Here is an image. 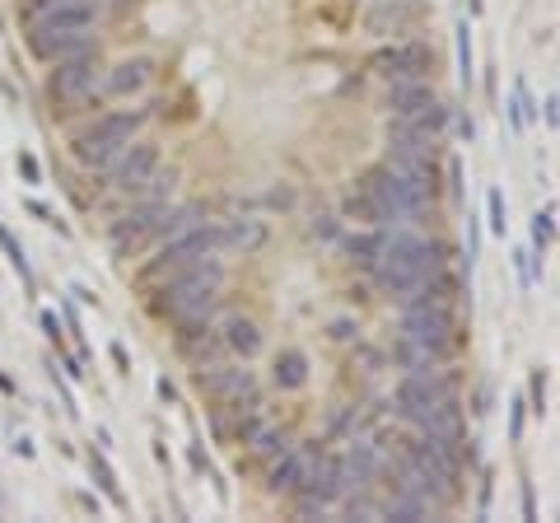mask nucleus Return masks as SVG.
I'll return each instance as SVG.
<instances>
[{
  "label": "nucleus",
  "mask_w": 560,
  "mask_h": 523,
  "mask_svg": "<svg viewBox=\"0 0 560 523\" xmlns=\"http://www.w3.org/2000/svg\"><path fill=\"white\" fill-rule=\"evenodd\" d=\"M98 28V10L94 0H70V5H51L43 14H33V51L47 61L75 57V51L90 47Z\"/></svg>",
  "instance_id": "nucleus-1"
},
{
  "label": "nucleus",
  "mask_w": 560,
  "mask_h": 523,
  "mask_svg": "<svg viewBox=\"0 0 560 523\" xmlns=\"http://www.w3.org/2000/svg\"><path fill=\"white\" fill-rule=\"evenodd\" d=\"M220 286H224V271L215 267V262H197V267L168 276V281L160 286V300H154V309H160L164 318L183 323V327H197L206 313L215 309Z\"/></svg>",
  "instance_id": "nucleus-2"
},
{
  "label": "nucleus",
  "mask_w": 560,
  "mask_h": 523,
  "mask_svg": "<svg viewBox=\"0 0 560 523\" xmlns=\"http://www.w3.org/2000/svg\"><path fill=\"white\" fill-rule=\"evenodd\" d=\"M430 267H444V248H434V243H425L420 234L401 230L393 239H383V253L374 262V276H378L383 290L407 294V290H416L420 281H425Z\"/></svg>",
  "instance_id": "nucleus-3"
},
{
  "label": "nucleus",
  "mask_w": 560,
  "mask_h": 523,
  "mask_svg": "<svg viewBox=\"0 0 560 523\" xmlns=\"http://www.w3.org/2000/svg\"><path fill=\"white\" fill-rule=\"evenodd\" d=\"M215 253H220V230H215V224H197V220H191L187 230L173 234L164 248H160V257H154L150 267L140 271V281H145V286H160V281H168V276L197 267V262L215 257Z\"/></svg>",
  "instance_id": "nucleus-4"
},
{
  "label": "nucleus",
  "mask_w": 560,
  "mask_h": 523,
  "mask_svg": "<svg viewBox=\"0 0 560 523\" xmlns=\"http://www.w3.org/2000/svg\"><path fill=\"white\" fill-rule=\"evenodd\" d=\"M364 201L374 206V220H416V216H425L430 191L383 164V168H374L370 178H364Z\"/></svg>",
  "instance_id": "nucleus-5"
},
{
  "label": "nucleus",
  "mask_w": 560,
  "mask_h": 523,
  "mask_svg": "<svg viewBox=\"0 0 560 523\" xmlns=\"http://www.w3.org/2000/svg\"><path fill=\"white\" fill-rule=\"evenodd\" d=\"M136 131H140V113H103L94 117V127L75 136V160L84 168H108L136 141Z\"/></svg>",
  "instance_id": "nucleus-6"
},
{
  "label": "nucleus",
  "mask_w": 560,
  "mask_h": 523,
  "mask_svg": "<svg viewBox=\"0 0 560 523\" xmlns=\"http://www.w3.org/2000/svg\"><path fill=\"white\" fill-rule=\"evenodd\" d=\"M401 337L416 341V346H425V351H434L444 360L453 351V341H458V327H453L448 304L416 300V304H407V313H401Z\"/></svg>",
  "instance_id": "nucleus-7"
},
{
  "label": "nucleus",
  "mask_w": 560,
  "mask_h": 523,
  "mask_svg": "<svg viewBox=\"0 0 560 523\" xmlns=\"http://www.w3.org/2000/svg\"><path fill=\"white\" fill-rule=\"evenodd\" d=\"M453 397V379H444V374H407L397 383V397H393V407H397V416L401 421H411V426H425L434 411H440L444 403Z\"/></svg>",
  "instance_id": "nucleus-8"
},
{
  "label": "nucleus",
  "mask_w": 560,
  "mask_h": 523,
  "mask_svg": "<svg viewBox=\"0 0 560 523\" xmlns=\"http://www.w3.org/2000/svg\"><path fill=\"white\" fill-rule=\"evenodd\" d=\"M98 51H75V57H61L51 61V80H47V94L57 103H80L98 90Z\"/></svg>",
  "instance_id": "nucleus-9"
},
{
  "label": "nucleus",
  "mask_w": 560,
  "mask_h": 523,
  "mask_svg": "<svg viewBox=\"0 0 560 523\" xmlns=\"http://www.w3.org/2000/svg\"><path fill=\"white\" fill-rule=\"evenodd\" d=\"M440 141H420V136H393V154H388V168H397L401 178H411L416 187H425L434 197L440 187V160H434Z\"/></svg>",
  "instance_id": "nucleus-10"
},
{
  "label": "nucleus",
  "mask_w": 560,
  "mask_h": 523,
  "mask_svg": "<svg viewBox=\"0 0 560 523\" xmlns=\"http://www.w3.org/2000/svg\"><path fill=\"white\" fill-rule=\"evenodd\" d=\"M154 173H160V146L136 141V146H127L113 160V187H121V191H145V187L160 183Z\"/></svg>",
  "instance_id": "nucleus-11"
},
{
  "label": "nucleus",
  "mask_w": 560,
  "mask_h": 523,
  "mask_svg": "<svg viewBox=\"0 0 560 523\" xmlns=\"http://www.w3.org/2000/svg\"><path fill=\"white\" fill-rule=\"evenodd\" d=\"M370 71L383 75V80H420V75L430 71V51L416 47V43H407V47H383V51H374V57H370Z\"/></svg>",
  "instance_id": "nucleus-12"
},
{
  "label": "nucleus",
  "mask_w": 560,
  "mask_h": 523,
  "mask_svg": "<svg viewBox=\"0 0 560 523\" xmlns=\"http://www.w3.org/2000/svg\"><path fill=\"white\" fill-rule=\"evenodd\" d=\"M164 211L168 206L164 201H150V206H140V211H131V216H121L117 224H113V248L127 257V248H136L145 234H160V220H164Z\"/></svg>",
  "instance_id": "nucleus-13"
},
{
  "label": "nucleus",
  "mask_w": 560,
  "mask_h": 523,
  "mask_svg": "<svg viewBox=\"0 0 560 523\" xmlns=\"http://www.w3.org/2000/svg\"><path fill=\"white\" fill-rule=\"evenodd\" d=\"M201 393L234 407L243 403V393H253V370H243V364H210V370H201Z\"/></svg>",
  "instance_id": "nucleus-14"
},
{
  "label": "nucleus",
  "mask_w": 560,
  "mask_h": 523,
  "mask_svg": "<svg viewBox=\"0 0 560 523\" xmlns=\"http://www.w3.org/2000/svg\"><path fill=\"white\" fill-rule=\"evenodd\" d=\"M440 94L430 90L425 80H393V94H388V108H393V121H407V117H420L425 108H434Z\"/></svg>",
  "instance_id": "nucleus-15"
},
{
  "label": "nucleus",
  "mask_w": 560,
  "mask_h": 523,
  "mask_svg": "<svg viewBox=\"0 0 560 523\" xmlns=\"http://www.w3.org/2000/svg\"><path fill=\"white\" fill-rule=\"evenodd\" d=\"M304 473H308V453L304 449H280L271 473H267V491L271 496H294L300 491V481H304Z\"/></svg>",
  "instance_id": "nucleus-16"
},
{
  "label": "nucleus",
  "mask_w": 560,
  "mask_h": 523,
  "mask_svg": "<svg viewBox=\"0 0 560 523\" xmlns=\"http://www.w3.org/2000/svg\"><path fill=\"white\" fill-rule=\"evenodd\" d=\"M341 463H346V486H355V491H364V486L378 477V449L364 444V440L350 444V453H346Z\"/></svg>",
  "instance_id": "nucleus-17"
},
{
  "label": "nucleus",
  "mask_w": 560,
  "mask_h": 523,
  "mask_svg": "<svg viewBox=\"0 0 560 523\" xmlns=\"http://www.w3.org/2000/svg\"><path fill=\"white\" fill-rule=\"evenodd\" d=\"M267 243V224L261 220H234L230 230H220V248H238V253H253Z\"/></svg>",
  "instance_id": "nucleus-18"
},
{
  "label": "nucleus",
  "mask_w": 560,
  "mask_h": 523,
  "mask_svg": "<svg viewBox=\"0 0 560 523\" xmlns=\"http://www.w3.org/2000/svg\"><path fill=\"white\" fill-rule=\"evenodd\" d=\"M150 84V61H121L113 66V75H108V94H140Z\"/></svg>",
  "instance_id": "nucleus-19"
},
{
  "label": "nucleus",
  "mask_w": 560,
  "mask_h": 523,
  "mask_svg": "<svg viewBox=\"0 0 560 523\" xmlns=\"http://www.w3.org/2000/svg\"><path fill=\"white\" fill-rule=\"evenodd\" d=\"M224 346H230V351H238L243 360H253V356L261 351L257 323H248V318H230V327H224Z\"/></svg>",
  "instance_id": "nucleus-20"
},
{
  "label": "nucleus",
  "mask_w": 560,
  "mask_h": 523,
  "mask_svg": "<svg viewBox=\"0 0 560 523\" xmlns=\"http://www.w3.org/2000/svg\"><path fill=\"white\" fill-rule=\"evenodd\" d=\"M304 379H308V360L300 351H280V360H276V383L280 388H304Z\"/></svg>",
  "instance_id": "nucleus-21"
},
{
  "label": "nucleus",
  "mask_w": 560,
  "mask_h": 523,
  "mask_svg": "<svg viewBox=\"0 0 560 523\" xmlns=\"http://www.w3.org/2000/svg\"><path fill=\"white\" fill-rule=\"evenodd\" d=\"M430 510H434L430 500H420V496H411V491H397L393 504H388L383 514H388V519H401V523H416V519H430Z\"/></svg>",
  "instance_id": "nucleus-22"
},
{
  "label": "nucleus",
  "mask_w": 560,
  "mask_h": 523,
  "mask_svg": "<svg viewBox=\"0 0 560 523\" xmlns=\"http://www.w3.org/2000/svg\"><path fill=\"white\" fill-rule=\"evenodd\" d=\"M397 360L407 364V374H430L434 364H440V356L425 351V346H416V341H407V337L397 341Z\"/></svg>",
  "instance_id": "nucleus-23"
},
{
  "label": "nucleus",
  "mask_w": 560,
  "mask_h": 523,
  "mask_svg": "<svg viewBox=\"0 0 560 523\" xmlns=\"http://www.w3.org/2000/svg\"><path fill=\"white\" fill-rule=\"evenodd\" d=\"M243 444H253V453H261V458H276L280 449H285V434H280L276 426H253L248 434H243Z\"/></svg>",
  "instance_id": "nucleus-24"
},
{
  "label": "nucleus",
  "mask_w": 560,
  "mask_h": 523,
  "mask_svg": "<svg viewBox=\"0 0 560 523\" xmlns=\"http://www.w3.org/2000/svg\"><path fill=\"white\" fill-rule=\"evenodd\" d=\"M90 473H94V481H98V491L108 496L117 510H127V496H121V486H117V477H113V467L103 463V453H90Z\"/></svg>",
  "instance_id": "nucleus-25"
},
{
  "label": "nucleus",
  "mask_w": 560,
  "mask_h": 523,
  "mask_svg": "<svg viewBox=\"0 0 560 523\" xmlns=\"http://www.w3.org/2000/svg\"><path fill=\"white\" fill-rule=\"evenodd\" d=\"M383 239H388V234H350L346 239V253L355 257L360 267H374L378 253H383Z\"/></svg>",
  "instance_id": "nucleus-26"
},
{
  "label": "nucleus",
  "mask_w": 560,
  "mask_h": 523,
  "mask_svg": "<svg viewBox=\"0 0 560 523\" xmlns=\"http://www.w3.org/2000/svg\"><path fill=\"white\" fill-rule=\"evenodd\" d=\"M0 248H5V257H10V267H14V271H20V281H24V286H33L28 257H24V248H20V243H14V234L5 230V224H0Z\"/></svg>",
  "instance_id": "nucleus-27"
},
{
  "label": "nucleus",
  "mask_w": 560,
  "mask_h": 523,
  "mask_svg": "<svg viewBox=\"0 0 560 523\" xmlns=\"http://www.w3.org/2000/svg\"><path fill=\"white\" fill-rule=\"evenodd\" d=\"M551 230H556V206L537 211V220H533V243H537V248H547V243H551Z\"/></svg>",
  "instance_id": "nucleus-28"
},
{
  "label": "nucleus",
  "mask_w": 560,
  "mask_h": 523,
  "mask_svg": "<svg viewBox=\"0 0 560 523\" xmlns=\"http://www.w3.org/2000/svg\"><path fill=\"white\" fill-rule=\"evenodd\" d=\"M458 66H463V84L471 80V33H467V24L458 28Z\"/></svg>",
  "instance_id": "nucleus-29"
},
{
  "label": "nucleus",
  "mask_w": 560,
  "mask_h": 523,
  "mask_svg": "<svg viewBox=\"0 0 560 523\" xmlns=\"http://www.w3.org/2000/svg\"><path fill=\"white\" fill-rule=\"evenodd\" d=\"M533 411H547V370H533Z\"/></svg>",
  "instance_id": "nucleus-30"
},
{
  "label": "nucleus",
  "mask_w": 560,
  "mask_h": 523,
  "mask_svg": "<svg viewBox=\"0 0 560 523\" xmlns=\"http://www.w3.org/2000/svg\"><path fill=\"white\" fill-rule=\"evenodd\" d=\"M504 224H510V220H504V197H500V191H490V230L504 234Z\"/></svg>",
  "instance_id": "nucleus-31"
},
{
  "label": "nucleus",
  "mask_w": 560,
  "mask_h": 523,
  "mask_svg": "<svg viewBox=\"0 0 560 523\" xmlns=\"http://www.w3.org/2000/svg\"><path fill=\"white\" fill-rule=\"evenodd\" d=\"M43 333L61 346V323H57V313H43Z\"/></svg>",
  "instance_id": "nucleus-32"
},
{
  "label": "nucleus",
  "mask_w": 560,
  "mask_h": 523,
  "mask_svg": "<svg viewBox=\"0 0 560 523\" xmlns=\"http://www.w3.org/2000/svg\"><path fill=\"white\" fill-rule=\"evenodd\" d=\"M20 173L28 183H38V160H33V154H20Z\"/></svg>",
  "instance_id": "nucleus-33"
},
{
  "label": "nucleus",
  "mask_w": 560,
  "mask_h": 523,
  "mask_svg": "<svg viewBox=\"0 0 560 523\" xmlns=\"http://www.w3.org/2000/svg\"><path fill=\"white\" fill-rule=\"evenodd\" d=\"M108 351H113V364H117V370H121V374H131V360H127V351H121V346H117V341L108 346Z\"/></svg>",
  "instance_id": "nucleus-34"
},
{
  "label": "nucleus",
  "mask_w": 560,
  "mask_h": 523,
  "mask_svg": "<svg viewBox=\"0 0 560 523\" xmlns=\"http://www.w3.org/2000/svg\"><path fill=\"white\" fill-rule=\"evenodd\" d=\"M510 434H514V444L523 440V403H514V426H510Z\"/></svg>",
  "instance_id": "nucleus-35"
},
{
  "label": "nucleus",
  "mask_w": 560,
  "mask_h": 523,
  "mask_svg": "<svg viewBox=\"0 0 560 523\" xmlns=\"http://www.w3.org/2000/svg\"><path fill=\"white\" fill-rule=\"evenodd\" d=\"M160 397H164V403H173V397H178V388H173L168 379H160Z\"/></svg>",
  "instance_id": "nucleus-36"
}]
</instances>
